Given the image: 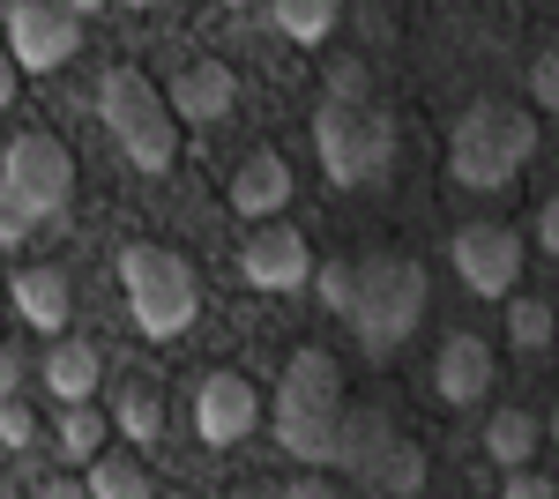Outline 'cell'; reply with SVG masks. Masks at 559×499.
Instances as JSON below:
<instances>
[{
	"label": "cell",
	"instance_id": "obj_10",
	"mask_svg": "<svg viewBox=\"0 0 559 499\" xmlns=\"http://www.w3.org/2000/svg\"><path fill=\"white\" fill-rule=\"evenodd\" d=\"M254 425H261L254 380L247 373H202V388H194V432H202V448H239Z\"/></svg>",
	"mask_w": 559,
	"mask_h": 499
},
{
	"label": "cell",
	"instance_id": "obj_13",
	"mask_svg": "<svg viewBox=\"0 0 559 499\" xmlns=\"http://www.w3.org/2000/svg\"><path fill=\"white\" fill-rule=\"evenodd\" d=\"M165 97H173V112H179L187 127H216L224 112H231L239 83H231V68H224V60H187Z\"/></svg>",
	"mask_w": 559,
	"mask_h": 499
},
{
	"label": "cell",
	"instance_id": "obj_12",
	"mask_svg": "<svg viewBox=\"0 0 559 499\" xmlns=\"http://www.w3.org/2000/svg\"><path fill=\"white\" fill-rule=\"evenodd\" d=\"M432 395L440 403H455V411H471L492 395V343L471 329H455L440 351H432Z\"/></svg>",
	"mask_w": 559,
	"mask_h": 499
},
{
	"label": "cell",
	"instance_id": "obj_11",
	"mask_svg": "<svg viewBox=\"0 0 559 499\" xmlns=\"http://www.w3.org/2000/svg\"><path fill=\"white\" fill-rule=\"evenodd\" d=\"M239 276L254 292H306L313 284V247H306L292 224H261L254 239L239 247Z\"/></svg>",
	"mask_w": 559,
	"mask_h": 499
},
{
	"label": "cell",
	"instance_id": "obj_27",
	"mask_svg": "<svg viewBox=\"0 0 559 499\" xmlns=\"http://www.w3.org/2000/svg\"><path fill=\"white\" fill-rule=\"evenodd\" d=\"M530 97H537V112H559V45H552V52H537V68H530Z\"/></svg>",
	"mask_w": 559,
	"mask_h": 499
},
{
	"label": "cell",
	"instance_id": "obj_3",
	"mask_svg": "<svg viewBox=\"0 0 559 499\" xmlns=\"http://www.w3.org/2000/svg\"><path fill=\"white\" fill-rule=\"evenodd\" d=\"M350 329L358 343L388 358V351H403L418 321H426V269L411 261V253H373V261H358V292H350Z\"/></svg>",
	"mask_w": 559,
	"mask_h": 499
},
{
	"label": "cell",
	"instance_id": "obj_19",
	"mask_svg": "<svg viewBox=\"0 0 559 499\" xmlns=\"http://www.w3.org/2000/svg\"><path fill=\"white\" fill-rule=\"evenodd\" d=\"M358 485H366V492H395V499L426 492V455H418V448H411V440L395 432V440L381 448V462H373V470H366Z\"/></svg>",
	"mask_w": 559,
	"mask_h": 499
},
{
	"label": "cell",
	"instance_id": "obj_35",
	"mask_svg": "<svg viewBox=\"0 0 559 499\" xmlns=\"http://www.w3.org/2000/svg\"><path fill=\"white\" fill-rule=\"evenodd\" d=\"M128 8H157V0H128Z\"/></svg>",
	"mask_w": 559,
	"mask_h": 499
},
{
	"label": "cell",
	"instance_id": "obj_16",
	"mask_svg": "<svg viewBox=\"0 0 559 499\" xmlns=\"http://www.w3.org/2000/svg\"><path fill=\"white\" fill-rule=\"evenodd\" d=\"M395 440V425H388V411H344V432H336V462L329 470H350V485L381 462V448Z\"/></svg>",
	"mask_w": 559,
	"mask_h": 499
},
{
	"label": "cell",
	"instance_id": "obj_24",
	"mask_svg": "<svg viewBox=\"0 0 559 499\" xmlns=\"http://www.w3.org/2000/svg\"><path fill=\"white\" fill-rule=\"evenodd\" d=\"M60 448L75 462H90L97 448H105V411H90V403H68L60 411Z\"/></svg>",
	"mask_w": 559,
	"mask_h": 499
},
{
	"label": "cell",
	"instance_id": "obj_21",
	"mask_svg": "<svg viewBox=\"0 0 559 499\" xmlns=\"http://www.w3.org/2000/svg\"><path fill=\"white\" fill-rule=\"evenodd\" d=\"M83 485L97 499H150V470H142V462H128V455H90Z\"/></svg>",
	"mask_w": 559,
	"mask_h": 499
},
{
	"label": "cell",
	"instance_id": "obj_29",
	"mask_svg": "<svg viewBox=\"0 0 559 499\" xmlns=\"http://www.w3.org/2000/svg\"><path fill=\"white\" fill-rule=\"evenodd\" d=\"M500 492H508V499H552L559 485H552V477H537V470H522V462H515V470L500 477Z\"/></svg>",
	"mask_w": 559,
	"mask_h": 499
},
{
	"label": "cell",
	"instance_id": "obj_7",
	"mask_svg": "<svg viewBox=\"0 0 559 499\" xmlns=\"http://www.w3.org/2000/svg\"><path fill=\"white\" fill-rule=\"evenodd\" d=\"M0 187L38 209V224H52L60 209L75 202V157H68L52 134H15L8 157H0Z\"/></svg>",
	"mask_w": 559,
	"mask_h": 499
},
{
	"label": "cell",
	"instance_id": "obj_25",
	"mask_svg": "<svg viewBox=\"0 0 559 499\" xmlns=\"http://www.w3.org/2000/svg\"><path fill=\"white\" fill-rule=\"evenodd\" d=\"M350 292H358V261H321V306L350 313Z\"/></svg>",
	"mask_w": 559,
	"mask_h": 499
},
{
	"label": "cell",
	"instance_id": "obj_33",
	"mask_svg": "<svg viewBox=\"0 0 559 499\" xmlns=\"http://www.w3.org/2000/svg\"><path fill=\"white\" fill-rule=\"evenodd\" d=\"M545 440H552V448H559V403H552V417H545Z\"/></svg>",
	"mask_w": 559,
	"mask_h": 499
},
{
	"label": "cell",
	"instance_id": "obj_31",
	"mask_svg": "<svg viewBox=\"0 0 559 499\" xmlns=\"http://www.w3.org/2000/svg\"><path fill=\"white\" fill-rule=\"evenodd\" d=\"M15 388H23V358H15V351H8V343H0V403H8V395H15Z\"/></svg>",
	"mask_w": 559,
	"mask_h": 499
},
{
	"label": "cell",
	"instance_id": "obj_6",
	"mask_svg": "<svg viewBox=\"0 0 559 499\" xmlns=\"http://www.w3.org/2000/svg\"><path fill=\"white\" fill-rule=\"evenodd\" d=\"M120 292H128V313L142 335H179L187 321H194V306H202V292H194V269L179 261L173 247H120Z\"/></svg>",
	"mask_w": 559,
	"mask_h": 499
},
{
	"label": "cell",
	"instance_id": "obj_26",
	"mask_svg": "<svg viewBox=\"0 0 559 499\" xmlns=\"http://www.w3.org/2000/svg\"><path fill=\"white\" fill-rule=\"evenodd\" d=\"M31 231H38V209L23 202V194H8V187H0V247H23Z\"/></svg>",
	"mask_w": 559,
	"mask_h": 499
},
{
	"label": "cell",
	"instance_id": "obj_22",
	"mask_svg": "<svg viewBox=\"0 0 559 499\" xmlns=\"http://www.w3.org/2000/svg\"><path fill=\"white\" fill-rule=\"evenodd\" d=\"M112 425L128 432L134 448H150V440L165 432V403H157L150 388H120V403H112Z\"/></svg>",
	"mask_w": 559,
	"mask_h": 499
},
{
	"label": "cell",
	"instance_id": "obj_14",
	"mask_svg": "<svg viewBox=\"0 0 559 499\" xmlns=\"http://www.w3.org/2000/svg\"><path fill=\"white\" fill-rule=\"evenodd\" d=\"M284 202H292V165H284L276 150H254L247 165L231 171V209H239L247 224H269Z\"/></svg>",
	"mask_w": 559,
	"mask_h": 499
},
{
	"label": "cell",
	"instance_id": "obj_37",
	"mask_svg": "<svg viewBox=\"0 0 559 499\" xmlns=\"http://www.w3.org/2000/svg\"><path fill=\"white\" fill-rule=\"evenodd\" d=\"M0 8H15V0H0Z\"/></svg>",
	"mask_w": 559,
	"mask_h": 499
},
{
	"label": "cell",
	"instance_id": "obj_18",
	"mask_svg": "<svg viewBox=\"0 0 559 499\" xmlns=\"http://www.w3.org/2000/svg\"><path fill=\"white\" fill-rule=\"evenodd\" d=\"M537 440H545V417H537V411H492V417H485V455L500 462V470L530 462V455H537Z\"/></svg>",
	"mask_w": 559,
	"mask_h": 499
},
{
	"label": "cell",
	"instance_id": "obj_5",
	"mask_svg": "<svg viewBox=\"0 0 559 499\" xmlns=\"http://www.w3.org/2000/svg\"><path fill=\"white\" fill-rule=\"evenodd\" d=\"M97 120L112 127V142L128 150L134 171H173V157H179V112H173V97L150 83L142 68H112V75L97 83Z\"/></svg>",
	"mask_w": 559,
	"mask_h": 499
},
{
	"label": "cell",
	"instance_id": "obj_1",
	"mask_svg": "<svg viewBox=\"0 0 559 499\" xmlns=\"http://www.w3.org/2000/svg\"><path fill=\"white\" fill-rule=\"evenodd\" d=\"M313 150H321V171L336 187H373L395 165V120L381 112V97H373L358 60H336L329 68L321 112H313Z\"/></svg>",
	"mask_w": 559,
	"mask_h": 499
},
{
	"label": "cell",
	"instance_id": "obj_15",
	"mask_svg": "<svg viewBox=\"0 0 559 499\" xmlns=\"http://www.w3.org/2000/svg\"><path fill=\"white\" fill-rule=\"evenodd\" d=\"M8 292H15V313H23L31 329H45V335L68 329V276H60V269H45V261L38 269H15Z\"/></svg>",
	"mask_w": 559,
	"mask_h": 499
},
{
	"label": "cell",
	"instance_id": "obj_8",
	"mask_svg": "<svg viewBox=\"0 0 559 499\" xmlns=\"http://www.w3.org/2000/svg\"><path fill=\"white\" fill-rule=\"evenodd\" d=\"M75 45H83V8H68V0H15L8 8V52L23 75L68 68Z\"/></svg>",
	"mask_w": 559,
	"mask_h": 499
},
{
	"label": "cell",
	"instance_id": "obj_32",
	"mask_svg": "<svg viewBox=\"0 0 559 499\" xmlns=\"http://www.w3.org/2000/svg\"><path fill=\"white\" fill-rule=\"evenodd\" d=\"M15 83H23V68H15V52H8V38H0V105L15 97Z\"/></svg>",
	"mask_w": 559,
	"mask_h": 499
},
{
	"label": "cell",
	"instance_id": "obj_20",
	"mask_svg": "<svg viewBox=\"0 0 559 499\" xmlns=\"http://www.w3.org/2000/svg\"><path fill=\"white\" fill-rule=\"evenodd\" d=\"M269 15H276V31L292 45H321L336 31V15H344V0H269Z\"/></svg>",
	"mask_w": 559,
	"mask_h": 499
},
{
	"label": "cell",
	"instance_id": "obj_4",
	"mask_svg": "<svg viewBox=\"0 0 559 499\" xmlns=\"http://www.w3.org/2000/svg\"><path fill=\"white\" fill-rule=\"evenodd\" d=\"M530 157H537V112H515L500 97H477L448 134V171L463 187H508Z\"/></svg>",
	"mask_w": 559,
	"mask_h": 499
},
{
	"label": "cell",
	"instance_id": "obj_30",
	"mask_svg": "<svg viewBox=\"0 0 559 499\" xmlns=\"http://www.w3.org/2000/svg\"><path fill=\"white\" fill-rule=\"evenodd\" d=\"M537 247H545V253H559V194H552L545 209H537Z\"/></svg>",
	"mask_w": 559,
	"mask_h": 499
},
{
	"label": "cell",
	"instance_id": "obj_34",
	"mask_svg": "<svg viewBox=\"0 0 559 499\" xmlns=\"http://www.w3.org/2000/svg\"><path fill=\"white\" fill-rule=\"evenodd\" d=\"M68 8H83V15H90V8H105V0H68Z\"/></svg>",
	"mask_w": 559,
	"mask_h": 499
},
{
	"label": "cell",
	"instance_id": "obj_23",
	"mask_svg": "<svg viewBox=\"0 0 559 499\" xmlns=\"http://www.w3.org/2000/svg\"><path fill=\"white\" fill-rule=\"evenodd\" d=\"M552 306L545 298H508V343L515 351H552Z\"/></svg>",
	"mask_w": 559,
	"mask_h": 499
},
{
	"label": "cell",
	"instance_id": "obj_28",
	"mask_svg": "<svg viewBox=\"0 0 559 499\" xmlns=\"http://www.w3.org/2000/svg\"><path fill=\"white\" fill-rule=\"evenodd\" d=\"M31 440H38V417L8 395V403H0V448H31Z\"/></svg>",
	"mask_w": 559,
	"mask_h": 499
},
{
	"label": "cell",
	"instance_id": "obj_2",
	"mask_svg": "<svg viewBox=\"0 0 559 499\" xmlns=\"http://www.w3.org/2000/svg\"><path fill=\"white\" fill-rule=\"evenodd\" d=\"M344 366L306 343L292 351V366L276 380V403H269V425H276V448L299 462H336V432H344Z\"/></svg>",
	"mask_w": 559,
	"mask_h": 499
},
{
	"label": "cell",
	"instance_id": "obj_17",
	"mask_svg": "<svg viewBox=\"0 0 559 499\" xmlns=\"http://www.w3.org/2000/svg\"><path fill=\"white\" fill-rule=\"evenodd\" d=\"M97 380H105V358H97L90 343H60V351L45 358V388H52L60 403H90Z\"/></svg>",
	"mask_w": 559,
	"mask_h": 499
},
{
	"label": "cell",
	"instance_id": "obj_36",
	"mask_svg": "<svg viewBox=\"0 0 559 499\" xmlns=\"http://www.w3.org/2000/svg\"><path fill=\"white\" fill-rule=\"evenodd\" d=\"M224 8H247V0H224Z\"/></svg>",
	"mask_w": 559,
	"mask_h": 499
},
{
	"label": "cell",
	"instance_id": "obj_9",
	"mask_svg": "<svg viewBox=\"0 0 559 499\" xmlns=\"http://www.w3.org/2000/svg\"><path fill=\"white\" fill-rule=\"evenodd\" d=\"M448 261H455L463 292L508 298V292H515V276H522V231H508V224H463L455 247H448Z\"/></svg>",
	"mask_w": 559,
	"mask_h": 499
}]
</instances>
